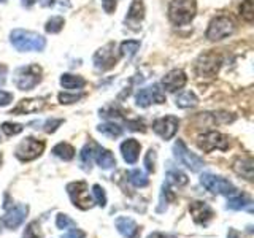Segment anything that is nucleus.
Segmentation results:
<instances>
[{"instance_id":"473e14b6","label":"nucleus","mask_w":254,"mask_h":238,"mask_svg":"<svg viewBox=\"0 0 254 238\" xmlns=\"http://www.w3.org/2000/svg\"><path fill=\"white\" fill-rule=\"evenodd\" d=\"M254 0H243L240 6V14L246 22H253L254 19Z\"/></svg>"},{"instance_id":"7ed1b4c3","label":"nucleus","mask_w":254,"mask_h":238,"mask_svg":"<svg viewBox=\"0 0 254 238\" xmlns=\"http://www.w3.org/2000/svg\"><path fill=\"white\" fill-rule=\"evenodd\" d=\"M200 182H202V186L206 190H210L211 194H221L226 197H232V195L238 194L237 187L229 179L222 178V177H214L211 173H203L200 177Z\"/></svg>"},{"instance_id":"de8ad7c7","label":"nucleus","mask_w":254,"mask_h":238,"mask_svg":"<svg viewBox=\"0 0 254 238\" xmlns=\"http://www.w3.org/2000/svg\"><path fill=\"white\" fill-rule=\"evenodd\" d=\"M35 3V0H22V5L24 6H32Z\"/></svg>"},{"instance_id":"f03ea898","label":"nucleus","mask_w":254,"mask_h":238,"mask_svg":"<svg viewBox=\"0 0 254 238\" xmlns=\"http://www.w3.org/2000/svg\"><path fill=\"white\" fill-rule=\"evenodd\" d=\"M195 11V0H172L169 5V19L175 26H185L194 19Z\"/></svg>"},{"instance_id":"393cba45","label":"nucleus","mask_w":254,"mask_h":238,"mask_svg":"<svg viewBox=\"0 0 254 238\" xmlns=\"http://www.w3.org/2000/svg\"><path fill=\"white\" fill-rule=\"evenodd\" d=\"M175 103H177V107H180V108H192L198 103V99H197V95L194 92L185 91V92H181L178 95L177 100H175Z\"/></svg>"},{"instance_id":"dca6fc26","label":"nucleus","mask_w":254,"mask_h":238,"mask_svg":"<svg viewBox=\"0 0 254 238\" xmlns=\"http://www.w3.org/2000/svg\"><path fill=\"white\" fill-rule=\"evenodd\" d=\"M186 81H188V76H186L185 71L180 70V68H175L164 76L162 84L169 92H177V91L185 87Z\"/></svg>"},{"instance_id":"b1692460","label":"nucleus","mask_w":254,"mask_h":238,"mask_svg":"<svg viewBox=\"0 0 254 238\" xmlns=\"http://www.w3.org/2000/svg\"><path fill=\"white\" fill-rule=\"evenodd\" d=\"M53 154L62 159V161H71L75 157V148L68 143H59L53 148Z\"/></svg>"},{"instance_id":"79ce46f5","label":"nucleus","mask_w":254,"mask_h":238,"mask_svg":"<svg viewBox=\"0 0 254 238\" xmlns=\"http://www.w3.org/2000/svg\"><path fill=\"white\" fill-rule=\"evenodd\" d=\"M11 102H13V94L6 91H0V107H6Z\"/></svg>"},{"instance_id":"20e7f679","label":"nucleus","mask_w":254,"mask_h":238,"mask_svg":"<svg viewBox=\"0 0 254 238\" xmlns=\"http://www.w3.org/2000/svg\"><path fill=\"white\" fill-rule=\"evenodd\" d=\"M67 192L70 195V200L79 210H89L94 205V198L89 194V187L84 181H75L67 184Z\"/></svg>"},{"instance_id":"c03bdc74","label":"nucleus","mask_w":254,"mask_h":238,"mask_svg":"<svg viewBox=\"0 0 254 238\" xmlns=\"http://www.w3.org/2000/svg\"><path fill=\"white\" fill-rule=\"evenodd\" d=\"M127 125H129L130 130H145L143 129V122L141 121H127Z\"/></svg>"},{"instance_id":"6ab92c4d","label":"nucleus","mask_w":254,"mask_h":238,"mask_svg":"<svg viewBox=\"0 0 254 238\" xmlns=\"http://www.w3.org/2000/svg\"><path fill=\"white\" fill-rule=\"evenodd\" d=\"M115 226L118 229V232L121 234L124 238H137L140 234V229L137 226V222L130 218L121 216L115 221Z\"/></svg>"},{"instance_id":"2f4dec72","label":"nucleus","mask_w":254,"mask_h":238,"mask_svg":"<svg viewBox=\"0 0 254 238\" xmlns=\"http://www.w3.org/2000/svg\"><path fill=\"white\" fill-rule=\"evenodd\" d=\"M22 238H43L42 229H40L38 221H32L27 224L26 230H24Z\"/></svg>"},{"instance_id":"72a5a7b5","label":"nucleus","mask_w":254,"mask_h":238,"mask_svg":"<svg viewBox=\"0 0 254 238\" xmlns=\"http://www.w3.org/2000/svg\"><path fill=\"white\" fill-rule=\"evenodd\" d=\"M62 27H64V18H61V16H54L45 26L46 32H50V34H58V32L62 30Z\"/></svg>"},{"instance_id":"a19ab883","label":"nucleus","mask_w":254,"mask_h":238,"mask_svg":"<svg viewBox=\"0 0 254 238\" xmlns=\"http://www.w3.org/2000/svg\"><path fill=\"white\" fill-rule=\"evenodd\" d=\"M62 238H86V232H83L81 229L73 227V229H70L67 234H64Z\"/></svg>"},{"instance_id":"a211bd4d","label":"nucleus","mask_w":254,"mask_h":238,"mask_svg":"<svg viewBox=\"0 0 254 238\" xmlns=\"http://www.w3.org/2000/svg\"><path fill=\"white\" fill-rule=\"evenodd\" d=\"M143 18H145V5H143V0H133L126 18L127 26H130L132 29L137 30Z\"/></svg>"},{"instance_id":"c85d7f7f","label":"nucleus","mask_w":254,"mask_h":238,"mask_svg":"<svg viewBox=\"0 0 254 238\" xmlns=\"http://www.w3.org/2000/svg\"><path fill=\"white\" fill-rule=\"evenodd\" d=\"M251 200L248 197H245V195H232V197H229V200H227V208L229 210H243L246 208V206H251Z\"/></svg>"},{"instance_id":"e433bc0d","label":"nucleus","mask_w":254,"mask_h":238,"mask_svg":"<svg viewBox=\"0 0 254 238\" xmlns=\"http://www.w3.org/2000/svg\"><path fill=\"white\" fill-rule=\"evenodd\" d=\"M84 97V94H67V92H62L59 94V102L62 105H70V103H75L78 100H81Z\"/></svg>"},{"instance_id":"aec40b11","label":"nucleus","mask_w":254,"mask_h":238,"mask_svg":"<svg viewBox=\"0 0 254 238\" xmlns=\"http://www.w3.org/2000/svg\"><path fill=\"white\" fill-rule=\"evenodd\" d=\"M140 143L135 140V138H127L123 145H121V153L123 157L127 164H135L138 161V156H140Z\"/></svg>"},{"instance_id":"58836bf2","label":"nucleus","mask_w":254,"mask_h":238,"mask_svg":"<svg viewBox=\"0 0 254 238\" xmlns=\"http://www.w3.org/2000/svg\"><path fill=\"white\" fill-rule=\"evenodd\" d=\"M145 167L149 173H154L156 170V151L154 149H149L146 156H145Z\"/></svg>"},{"instance_id":"412c9836","label":"nucleus","mask_w":254,"mask_h":238,"mask_svg":"<svg viewBox=\"0 0 254 238\" xmlns=\"http://www.w3.org/2000/svg\"><path fill=\"white\" fill-rule=\"evenodd\" d=\"M253 165H254V162L251 157H243V159H237L232 165V169L238 177H242L248 181H253V178H254V167Z\"/></svg>"},{"instance_id":"a18cd8bd","label":"nucleus","mask_w":254,"mask_h":238,"mask_svg":"<svg viewBox=\"0 0 254 238\" xmlns=\"http://www.w3.org/2000/svg\"><path fill=\"white\" fill-rule=\"evenodd\" d=\"M5 76H6V67L0 65V84L5 83Z\"/></svg>"},{"instance_id":"9d476101","label":"nucleus","mask_w":254,"mask_h":238,"mask_svg":"<svg viewBox=\"0 0 254 238\" xmlns=\"http://www.w3.org/2000/svg\"><path fill=\"white\" fill-rule=\"evenodd\" d=\"M173 154L175 157H177V161L180 164H183L186 167V169H189L190 172H198L203 167V161L198 156L192 154L190 151L186 148L185 141L183 140H177L173 145Z\"/></svg>"},{"instance_id":"09e8293b","label":"nucleus","mask_w":254,"mask_h":238,"mask_svg":"<svg viewBox=\"0 0 254 238\" xmlns=\"http://www.w3.org/2000/svg\"><path fill=\"white\" fill-rule=\"evenodd\" d=\"M40 3L43 6H50V5H53V0H40Z\"/></svg>"},{"instance_id":"a878e982","label":"nucleus","mask_w":254,"mask_h":238,"mask_svg":"<svg viewBox=\"0 0 254 238\" xmlns=\"http://www.w3.org/2000/svg\"><path fill=\"white\" fill-rule=\"evenodd\" d=\"M95 148H97V145H86L79 153V161H81V167L84 170H91L92 159L95 156Z\"/></svg>"},{"instance_id":"bb28decb","label":"nucleus","mask_w":254,"mask_h":238,"mask_svg":"<svg viewBox=\"0 0 254 238\" xmlns=\"http://www.w3.org/2000/svg\"><path fill=\"white\" fill-rule=\"evenodd\" d=\"M97 130L100 133H103L105 137L108 138H118V137H121L123 135V127H119L118 124L115 122H105V124H100L97 127Z\"/></svg>"},{"instance_id":"37998d69","label":"nucleus","mask_w":254,"mask_h":238,"mask_svg":"<svg viewBox=\"0 0 254 238\" xmlns=\"http://www.w3.org/2000/svg\"><path fill=\"white\" fill-rule=\"evenodd\" d=\"M102 5L107 13H113L116 8V0H102Z\"/></svg>"},{"instance_id":"0eeeda50","label":"nucleus","mask_w":254,"mask_h":238,"mask_svg":"<svg viewBox=\"0 0 254 238\" xmlns=\"http://www.w3.org/2000/svg\"><path fill=\"white\" fill-rule=\"evenodd\" d=\"M222 59L218 53L214 51H206L203 54L198 56V59L195 62V71L198 76L211 78L219 71Z\"/></svg>"},{"instance_id":"2eb2a0df","label":"nucleus","mask_w":254,"mask_h":238,"mask_svg":"<svg viewBox=\"0 0 254 238\" xmlns=\"http://www.w3.org/2000/svg\"><path fill=\"white\" fill-rule=\"evenodd\" d=\"M189 213H190V216H192L194 222L198 226H206L214 216L210 205H206L205 202H200V200L189 203Z\"/></svg>"},{"instance_id":"49530a36","label":"nucleus","mask_w":254,"mask_h":238,"mask_svg":"<svg viewBox=\"0 0 254 238\" xmlns=\"http://www.w3.org/2000/svg\"><path fill=\"white\" fill-rule=\"evenodd\" d=\"M148 238H173V237H169V235H164L161 232H154V234H151Z\"/></svg>"},{"instance_id":"ea45409f","label":"nucleus","mask_w":254,"mask_h":238,"mask_svg":"<svg viewBox=\"0 0 254 238\" xmlns=\"http://www.w3.org/2000/svg\"><path fill=\"white\" fill-rule=\"evenodd\" d=\"M64 122V119H50V121L45 122V132L46 133H53L58 130V127Z\"/></svg>"},{"instance_id":"4be33fe9","label":"nucleus","mask_w":254,"mask_h":238,"mask_svg":"<svg viewBox=\"0 0 254 238\" xmlns=\"http://www.w3.org/2000/svg\"><path fill=\"white\" fill-rule=\"evenodd\" d=\"M94 157H95V161H97L99 167L103 170H108V169H111V167L116 165L115 156L111 154V151H108L105 148H100V146L95 148V156Z\"/></svg>"},{"instance_id":"c756f323","label":"nucleus","mask_w":254,"mask_h":238,"mask_svg":"<svg viewBox=\"0 0 254 238\" xmlns=\"http://www.w3.org/2000/svg\"><path fill=\"white\" fill-rule=\"evenodd\" d=\"M138 50H140V42H137V40H127V42H123L121 46H119V51L126 58H133Z\"/></svg>"},{"instance_id":"5701e85b","label":"nucleus","mask_w":254,"mask_h":238,"mask_svg":"<svg viewBox=\"0 0 254 238\" xmlns=\"http://www.w3.org/2000/svg\"><path fill=\"white\" fill-rule=\"evenodd\" d=\"M61 84L65 89H81L86 84V79L78 76V75H70V73H64L61 76Z\"/></svg>"},{"instance_id":"4c0bfd02","label":"nucleus","mask_w":254,"mask_h":238,"mask_svg":"<svg viewBox=\"0 0 254 238\" xmlns=\"http://www.w3.org/2000/svg\"><path fill=\"white\" fill-rule=\"evenodd\" d=\"M24 127L21 124H13V122H3L2 124V130L5 135H8V137H11V135H18L22 132Z\"/></svg>"},{"instance_id":"c9c22d12","label":"nucleus","mask_w":254,"mask_h":238,"mask_svg":"<svg viewBox=\"0 0 254 238\" xmlns=\"http://www.w3.org/2000/svg\"><path fill=\"white\" fill-rule=\"evenodd\" d=\"M56 226H58V229H73L76 227V222L70 216H67V214L59 213L58 218H56Z\"/></svg>"},{"instance_id":"cd10ccee","label":"nucleus","mask_w":254,"mask_h":238,"mask_svg":"<svg viewBox=\"0 0 254 238\" xmlns=\"http://www.w3.org/2000/svg\"><path fill=\"white\" fill-rule=\"evenodd\" d=\"M188 181L189 179L186 177V173H183L181 170L173 169V170H169V173H167V182H169V184L181 187V186H186Z\"/></svg>"},{"instance_id":"8fccbe9b","label":"nucleus","mask_w":254,"mask_h":238,"mask_svg":"<svg viewBox=\"0 0 254 238\" xmlns=\"http://www.w3.org/2000/svg\"><path fill=\"white\" fill-rule=\"evenodd\" d=\"M0 2H5V0H0Z\"/></svg>"},{"instance_id":"9b49d317","label":"nucleus","mask_w":254,"mask_h":238,"mask_svg":"<svg viewBox=\"0 0 254 238\" xmlns=\"http://www.w3.org/2000/svg\"><path fill=\"white\" fill-rule=\"evenodd\" d=\"M119 59V54L116 53V45L115 43H108L103 48L94 54V63L95 68H99L102 71L110 70L116 65V62Z\"/></svg>"},{"instance_id":"39448f33","label":"nucleus","mask_w":254,"mask_h":238,"mask_svg":"<svg viewBox=\"0 0 254 238\" xmlns=\"http://www.w3.org/2000/svg\"><path fill=\"white\" fill-rule=\"evenodd\" d=\"M235 32V22L232 18L229 16H218L214 18L208 30H206V38L211 40V42H218V40L227 38Z\"/></svg>"},{"instance_id":"6e6552de","label":"nucleus","mask_w":254,"mask_h":238,"mask_svg":"<svg viewBox=\"0 0 254 238\" xmlns=\"http://www.w3.org/2000/svg\"><path fill=\"white\" fill-rule=\"evenodd\" d=\"M43 151H45V141L37 140L34 137H27L18 145V148L14 151V156L18 157L21 162H30L42 156Z\"/></svg>"},{"instance_id":"f3484780","label":"nucleus","mask_w":254,"mask_h":238,"mask_svg":"<svg viewBox=\"0 0 254 238\" xmlns=\"http://www.w3.org/2000/svg\"><path fill=\"white\" fill-rule=\"evenodd\" d=\"M45 103H46L45 99H24L10 111V115L19 116V115L35 113V111H40L45 108Z\"/></svg>"},{"instance_id":"f704fd0d","label":"nucleus","mask_w":254,"mask_h":238,"mask_svg":"<svg viewBox=\"0 0 254 238\" xmlns=\"http://www.w3.org/2000/svg\"><path fill=\"white\" fill-rule=\"evenodd\" d=\"M92 197H94L95 203H97L99 206H102V208L107 205V194H105V190H103V187L100 184H94L92 186Z\"/></svg>"},{"instance_id":"ddd939ff","label":"nucleus","mask_w":254,"mask_h":238,"mask_svg":"<svg viewBox=\"0 0 254 238\" xmlns=\"http://www.w3.org/2000/svg\"><path fill=\"white\" fill-rule=\"evenodd\" d=\"M164 102H165V95L157 84L140 89V92L137 94V105L141 108H146L149 105H153V103H164Z\"/></svg>"},{"instance_id":"f8f14e48","label":"nucleus","mask_w":254,"mask_h":238,"mask_svg":"<svg viewBox=\"0 0 254 238\" xmlns=\"http://www.w3.org/2000/svg\"><path fill=\"white\" fill-rule=\"evenodd\" d=\"M178 125L180 121L178 118L175 116H165V118H159L153 122V130L164 140H170L175 137V133L178 132Z\"/></svg>"},{"instance_id":"423d86ee","label":"nucleus","mask_w":254,"mask_h":238,"mask_svg":"<svg viewBox=\"0 0 254 238\" xmlns=\"http://www.w3.org/2000/svg\"><path fill=\"white\" fill-rule=\"evenodd\" d=\"M42 79V68L38 65L21 67L14 75V84L19 91H30Z\"/></svg>"},{"instance_id":"4468645a","label":"nucleus","mask_w":254,"mask_h":238,"mask_svg":"<svg viewBox=\"0 0 254 238\" xmlns=\"http://www.w3.org/2000/svg\"><path fill=\"white\" fill-rule=\"evenodd\" d=\"M27 213H29V206L24 205V203H18V205H14L11 210L6 211V214L2 218V221H0V222H2L6 229L14 230L24 222V219H26V216H27Z\"/></svg>"},{"instance_id":"7c9ffc66","label":"nucleus","mask_w":254,"mask_h":238,"mask_svg":"<svg viewBox=\"0 0 254 238\" xmlns=\"http://www.w3.org/2000/svg\"><path fill=\"white\" fill-rule=\"evenodd\" d=\"M129 181L135 187H146L149 184V179L141 170H132L129 173Z\"/></svg>"},{"instance_id":"1a4fd4ad","label":"nucleus","mask_w":254,"mask_h":238,"mask_svg":"<svg viewBox=\"0 0 254 238\" xmlns=\"http://www.w3.org/2000/svg\"><path fill=\"white\" fill-rule=\"evenodd\" d=\"M197 146L202 151H205V153H211L214 149L227 151L230 146V141H229V137L222 135L221 132L210 130V132H205L203 135H200V137L197 138Z\"/></svg>"},{"instance_id":"f257e3e1","label":"nucleus","mask_w":254,"mask_h":238,"mask_svg":"<svg viewBox=\"0 0 254 238\" xmlns=\"http://www.w3.org/2000/svg\"><path fill=\"white\" fill-rule=\"evenodd\" d=\"M11 45L18 51H43L46 46V40L37 32L16 29L10 34Z\"/></svg>"}]
</instances>
